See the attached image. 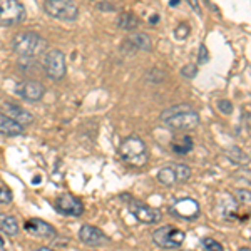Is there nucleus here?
Returning <instances> with one entry per match:
<instances>
[{"label": "nucleus", "instance_id": "1", "mask_svg": "<svg viewBox=\"0 0 251 251\" xmlns=\"http://www.w3.org/2000/svg\"><path fill=\"white\" fill-rule=\"evenodd\" d=\"M159 117L174 131H191L200 126V114L188 104H177L164 109Z\"/></svg>", "mask_w": 251, "mask_h": 251}, {"label": "nucleus", "instance_id": "2", "mask_svg": "<svg viewBox=\"0 0 251 251\" xmlns=\"http://www.w3.org/2000/svg\"><path fill=\"white\" fill-rule=\"evenodd\" d=\"M47 49V40L37 32H19L12 39V50L20 57L32 59L44 54Z\"/></svg>", "mask_w": 251, "mask_h": 251}, {"label": "nucleus", "instance_id": "3", "mask_svg": "<svg viewBox=\"0 0 251 251\" xmlns=\"http://www.w3.org/2000/svg\"><path fill=\"white\" fill-rule=\"evenodd\" d=\"M121 157L132 166H144L149 159L146 143L136 134L127 136L121 144Z\"/></svg>", "mask_w": 251, "mask_h": 251}, {"label": "nucleus", "instance_id": "4", "mask_svg": "<svg viewBox=\"0 0 251 251\" xmlns=\"http://www.w3.org/2000/svg\"><path fill=\"white\" fill-rule=\"evenodd\" d=\"M186 240L184 231L173 225H164L152 233V241L163 250H177Z\"/></svg>", "mask_w": 251, "mask_h": 251}, {"label": "nucleus", "instance_id": "5", "mask_svg": "<svg viewBox=\"0 0 251 251\" xmlns=\"http://www.w3.org/2000/svg\"><path fill=\"white\" fill-rule=\"evenodd\" d=\"M44 12L52 19L72 22L79 17V7L71 0H46L42 3Z\"/></svg>", "mask_w": 251, "mask_h": 251}, {"label": "nucleus", "instance_id": "6", "mask_svg": "<svg viewBox=\"0 0 251 251\" xmlns=\"http://www.w3.org/2000/svg\"><path fill=\"white\" fill-rule=\"evenodd\" d=\"M27 17L24 3L17 0H0V24L3 25H17Z\"/></svg>", "mask_w": 251, "mask_h": 251}, {"label": "nucleus", "instance_id": "7", "mask_svg": "<svg viewBox=\"0 0 251 251\" xmlns=\"http://www.w3.org/2000/svg\"><path fill=\"white\" fill-rule=\"evenodd\" d=\"M44 71L52 80H60L66 75L67 66H66V54L57 49H52L44 57Z\"/></svg>", "mask_w": 251, "mask_h": 251}, {"label": "nucleus", "instance_id": "8", "mask_svg": "<svg viewBox=\"0 0 251 251\" xmlns=\"http://www.w3.org/2000/svg\"><path fill=\"white\" fill-rule=\"evenodd\" d=\"M200 203L193 198H181V200H176L174 203L169 206V213L173 214L174 218H179V220H186V221H193L200 216Z\"/></svg>", "mask_w": 251, "mask_h": 251}, {"label": "nucleus", "instance_id": "9", "mask_svg": "<svg viewBox=\"0 0 251 251\" xmlns=\"http://www.w3.org/2000/svg\"><path fill=\"white\" fill-rule=\"evenodd\" d=\"M127 208L131 211L132 216L136 218L137 221L144 223V225H156V223L161 221V211L156 208H151V206L141 203V201L131 200L127 203Z\"/></svg>", "mask_w": 251, "mask_h": 251}, {"label": "nucleus", "instance_id": "10", "mask_svg": "<svg viewBox=\"0 0 251 251\" xmlns=\"http://www.w3.org/2000/svg\"><path fill=\"white\" fill-rule=\"evenodd\" d=\"M54 208L57 209V213L64 214V216H82L84 214V203L74 194H62L55 200Z\"/></svg>", "mask_w": 251, "mask_h": 251}, {"label": "nucleus", "instance_id": "11", "mask_svg": "<svg viewBox=\"0 0 251 251\" xmlns=\"http://www.w3.org/2000/svg\"><path fill=\"white\" fill-rule=\"evenodd\" d=\"M15 94L22 97L24 100H29V102H39L44 97V94H46V87L39 80L27 79L15 86Z\"/></svg>", "mask_w": 251, "mask_h": 251}, {"label": "nucleus", "instance_id": "12", "mask_svg": "<svg viewBox=\"0 0 251 251\" xmlns=\"http://www.w3.org/2000/svg\"><path fill=\"white\" fill-rule=\"evenodd\" d=\"M79 240L87 246H102L109 243V236L97 226L84 225L79 229Z\"/></svg>", "mask_w": 251, "mask_h": 251}, {"label": "nucleus", "instance_id": "13", "mask_svg": "<svg viewBox=\"0 0 251 251\" xmlns=\"http://www.w3.org/2000/svg\"><path fill=\"white\" fill-rule=\"evenodd\" d=\"M25 231L32 236L44 238V240H50V238L57 236V229L50 223L39 220V218H32V220L25 221Z\"/></svg>", "mask_w": 251, "mask_h": 251}, {"label": "nucleus", "instance_id": "14", "mask_svg": "<svg viewBox=\"0 0 251 251\" xmlns=\"http://www.w3.org/2000/svg\"><path fill=\"white\" fill-rule=\"evenodd\" d=\"M2 116H5V117H9V119L15 121V123L24 126V127L34 123V116H32L27 109L20 107V106H17V104H14V102H3L2 104Z\"/></svg>", "mask_w": 251, "mask_h": 251}, {"label": "nucleus", "instance_id": "15", "mask_svg": "<svg viewBox=\"0 0 251 251\" xmlns=\"http://www.w3.org/2000/svg\"><path fill=\"white\" fill-rule=\"evenodd\" d=\"M24 131H25L24 126H20V124L15 123V121H12V119H9V117L0 114V134L2 136L17 137V136H22Z\"/></svg>", "mask_w": 251, "mask_h": 251}, {"label": "nucleus", "instance_id": "16", "mask_svg": "<svg viewBox=\"0 0 251 251\" xmlns=\"http://www.w3.org/2000/svg\"><path fill=\"white\" fill-rule=\"evenodd\" d=\"M0 231L7 236H17L19 234V223L17 218L12 214H2L0 213Z\"/></svg>", "mask_w": 251, "mask_h": 251}, {"label": "nucleus", "instance_id": "17", "mask_svg": "<svg viewBox=\"0 0 251 251\" xmlns=\"http://www.w3.org/2000/svg\"><path fill=\"white\" fill-rule=\"evenodd\" d=\"M127 42L132 44V47L139 49V50H151L152 49V40L148 34H143V32H137V34H132L131 37L127 39Z\"/></svg>", "mask_w": 251, "mask_h": 251}, {"label": "nucleus", "instance_id": "18", "mask_svg": "<svg viewBox=\"0 0 251 251\" xmlns=\"http://www.w3.org/2000/svg\"><path fill=\"white\" fill-rule=\"evenodd\" d=\"M137 25H139V19L132 12H124L117 19V27L123 30H134L137 29Z\"/></svg>", "mask_w": 251, "mask_h": 251}, {"label": "nucleus", "instance_id": "19", "mask_svg": "<svg viewBox=\"0 0 251 251\" xmlns=\"http://www.w3.org/2000/svg\"><path fill=\"white\" fill-rule=\"evenodd\" d=\"M157 181L164 186H174L176 184V176H174V169L173 166H166V168L157 171Z\"/></svg>", "mask_w": 251, "mask_h": 251}, {"label": "nucleus", "instance_id": "20", "mask_svg": "<svg viewBox=\"0 0 251 251\" xmlns=\"http://www.w3.org/2000/svg\"><path fill=\"white\" fill-rule=\"evenodd\" d=\"M173 151L176 154H188V152L193 151V139L189 136H184L179 143L173 144Z\"/></svg>", "mask_w": 251, "mask_h": 251}, {"label": "nucleus", "instance_id": "21", "mask_svg": "<svg viewBox=\"0 0 251 251\" xmlns=\"http://www.w3.org/2000/svg\"><path fill=\"white\" fill-rule=\"evenodd\" d=\"M174 176H176V183H186L191 179V168H188L186 164H177L173 166Z\"/></svg>", "mask_w": 251, "mask_h": 251}, {"label": "nucleus", "instance_id": "22", "mask_svg": "<svg viewBox=\"0 0 251 251\" xmlns=\"http://www.w3.org/2000/svg\"><path fill=\"white\" fill-rule=\"evenodd\" d=\"M203 246H204V250L206 251H225V248H223V245L221 243H218L214 238H204L203 241Z\"/></svg>", "mask_w": 251, "mask_h": 251}, {"label": "nucleus", "instance_id": "23", "mask_svg": "<svg viewBox=\"0 0 251 251\" xmlns=\"http://www.w3.org/2000/svg\"><path fill=\"white\" fill-rule=\"evenodd\" d=\"M189 32H191V27H189L186 22H183L176 27V30H174V37H176L177 40H184L189 35Z\"/></svg>", "mask_w": 251, "mask_h": 251}, {"label": "nucleus", "instance_id": "24", "mask_svg": "<svg viewBox=\"0 0 251 251\" xmlns=\"http://www.w3.org/2000/svg\"><path fill=\"white\" fill-rule=\"evenodd\" d=\"M196 74H198V66H196V64H186V66L181 69V75L186 77V79L196 77Z\"/></svg>", "mask_w": 251, "mask_h": 251}, {"label": "nucleus", "instance_id": "25", "mask_svg": "<svg viewBox=\"0 0 251 251\" xmlns=\"http://www.w3.org/2000/svg\"><path fill=\"white\" fill-rule=\"evenodd\" d=\"M14 196L7 186H0V204H10Z\"/></svg>", "mask_w": 251, "mask_h": 251}, {"label": "nucleus", "instance_id": "26", "mask_svg": "<svg viewBox=\"0 0 251 251\" xmlns=\"http://www.w3.org/2000/svg\"><path fill=\"white\" fill-rule=\"evenodd\" d=\"M218 109H220V112H223V114L229 116V114L233 112V104H231V100H226V99L218 100Z\"/></svg>", "mask_w": 251, "mask_h": 251}, {"label": "nucleus", "instance_id": "27", "mask_svg": "<svg viewBox=\"0 0 251 251\" xmlns=\"http://www.w3.org/2000/svg\"><path fill=\"white\" fill-rule=\"evenodd\" d=\"M209 60V52L206 46H200V55H198V62L200 64H206Z\"/></svg>", "mask_w": 251, "mask_h": 251}, {"label": "nucleus", "instance_id": "28", "mask_svg": "<svg viewBox=\"0 0 251 251\" xmlns=\"http://www.w3.org/2000/svg\"><path fill=\"white\" fill-rule=\"evenodd\" d=\"M236 196L240 198V203H250V191L248 189H238Z\"/></svg>", "mask_w": 251, "mask_h": 251}, {"label": "nucleus", "instance_id": "29", "mask_svg": "<svg viewBox=\"0 0 251 251\" xmlns=\"http://www.w3.org/2000/svg\"><path fill=\"white\" fill-rule=\"evenodd\" d=\"M97 9H99V10H116V7L112 5V3L100 2V3H97Z\"/></svg>", "mask_w": 251, "mask_h": 251}, {"label": "nucleus", "instance_id": "30", "mask_svg": "<svg viewBox=\"0 0 251 251\" xmlns=\"http://www.w3.org/2000/svg\"><path fill=\"white\" fill-rule=\"evenodd\" d=\"M169 5H171V7L179 5V0H169Z\"/></svg>", "mask_w": 251, "mask_h": 251}, {"label": "nucleus", "instance_id": "31", "mask_svg": "<svg viewBox=\"0 0 251 251\" xmlns=\"http://www.w3.org/2000/svg\"><path fill=\"white\" fill-rule=\"evenodd\" d=\"M35 251H54L52 248H47V246H42V248H37Z\"/></svg>", "mask_w": 251, "mask_h": 251}, {"label": "nucleus", "instance_id": "32", "mask_svg": "<svg viewBox=\"0 0 251 251\" xmlns=\"http://www.w3.org/2000/svg\"><path fill=\"white\" fill-rule=\"evenodd\" d=\"M157 20H159V15H154L152 19H149V22H152V24H156Z\"/></svg>", "mask_w": 251, "mask_h": 251}, {"label": "nucleus", "instance_id": "33", "mask_svg": "<svg viewBox=\"0 0 251 251\" xmlns=\"http://www.w3.org/2000/svg\"><path fill=\"white\" fill-rule=\"evenodd\" d=\"M0 251H7L5 248H3V243H0Z\"/></svg>", "mask_w": 251, "mask_h": 251}, {"label": "nucleus", "instance_id": "34", "mask_svg": "<svg viewBox=\"0 0 251 251\" xmlns=\"http://www.w3.org/2000/svg\"><path fill=\"white\" fill-rule=\"evenodd\" d=\"M240 251H251V250H250V248H241Z\"/></svg>", "mask_w": 251, "mask_h": 251}, {"label": "nucleus", "instance_id": "35", "mask_svg": "<svg viewBox=\"0 0 251 251\" xmlns=\"http://www.w3.org/2000/svg\"><path fill=\"white\" fill-rule=\"evenodd\" d=\"M0 243H3V240H2V236H0Z\"/></svg>", "mask_w": 251, "mask_h": 251}]
</instances>
